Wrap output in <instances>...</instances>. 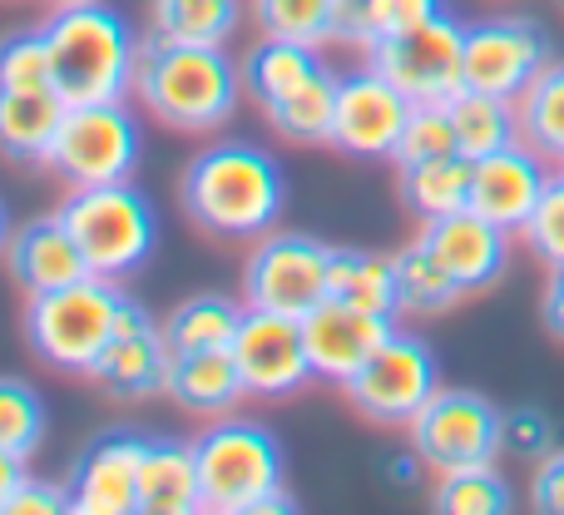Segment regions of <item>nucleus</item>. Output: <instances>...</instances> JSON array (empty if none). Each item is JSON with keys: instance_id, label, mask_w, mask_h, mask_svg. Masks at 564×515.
<instances>
[{"instance_id": "obj_1", "label": "nucleus", "mask_w": 564, "mask_h": 515, "mask_svg": "<svg viewBox=\"0 0 564 515\" xmlns=\"http://www.w3.org/2000/svg\"><path fill=\"white\" fill-rule=\"evenodd\" d=\"M178 199L194 228L224 244H248L278 228L288 204V174L268 149L248 139H218L188 159L178 179Z\"/></svg>"}, {"instance_id": "obj_2", "label": "nucleus", "mask_w": 564, "mask_h": 515, "mask_svg": "<svg viewBox=\"0 0 564 515\" xmlns=\"http://www.w3.org/2000/svg\"><path fill=\"white\" fill-rule=\"evenodd\" d=\"M134 95L159 125L178 135H208L234 119L243 69L228 60L224 45H174L154 35L139 50Z\"/></svg>"}, {"instance_id": "obj_3", "label": "nucleus", "mask_w": 564, "mask_h": 515, "mask_svg": "<svg viewBox=\"0 0 564 515\" xmlns=\"http://www.w3.org/2000/svg\"><path fill=\"white\" fill-rule=\"evenodd\" d=\"M45 45L55 89L65 105L124 99L139 75V35L124 10L89 0V6H55L45 15Z\"/></svg>"}, {"instance_id": "obj_4", "label": "nucleus", "mask_w": 564, "mask_h": 515, "mask_svg": "<svg viewBox=\"0 0 564 515\" xmlns=\"http://www.w3.org/2000/svg\"><path fill=\"white\" fill-rule=\"evenodd\" d=\"M129 292L115 278H85L69 288L40 292L25 308V342L45 367L95 377L105 347L115 342Z\"/></svg>"}, {"instance_id": "obj_5", "label": "nucleus", "mask_w": 564, "mask_h": 515, "mask_svg": "<svg viewBox=\"0 0 564 515\" xmlns=\"http://www.w3.org/2000/svg\"><path fill=\"white\" fill-rule=\"evenodd\" d=\"M59 224L75 234L79 254H85L95 278H134L159 244V214L149 194H139L129 179L119 184H89L69 189V199L55 208Z\"/></svg>"}, {"instance_id": "obj_6", "label": "nucleus", "mask_w": 564, "mask_h": 515, "mask_svg": "<svg viewBox=\"0 0 564 515\" xmlns=\"http://www.w3.org/2000/svg\"><path fill=\"white\" fill-rule=\"evenodd\" d=\"M194 457L204 481V511L218 515H258L288 476L282 441L248 417H218L208 431H198Z\"/></svg>"}, {"instance_id": "obj_7", "label": "nucleus", "mask_w": 564, "mask_h": 515, "mask_svg": "<svg viewBox=\"0 0 564 515\" xmlns=\"http://www.w3.org/2000/svg\"><path fill=\"white\" fill-rule=\"evenodd\" d=\"M144 135L124 99H95V105H69L59 139L50 149V169L69 189L89 184H119L139 169Z\"/></svg>"}, {"instance_id": "obj_8", "label": "nucleus", "mask_w": 564, "mask_h": 515, "mask_svg": "<svg viewBox=\"0 0 564 515\" xmlns=\"http://www.w3.org/2000/svg\"><path fill=\"white\" fill-rule=\"evenodd\" d=\"M411 451L421 457V466L446 476V471L466 466H490L506 451V411L490 397L466 387H441L426 401L416 421L406 427Z\"/></svg>"}, {"instance_id": "obj_9", "label": "nucleus", "mask_w": 564, "mask_h": 515, "mask_svg": "<svg viewBox=\"0 0 564 515\" xmlns=\"http://www.w3.org/2000/svg\"><path fill=\"white\" fill-rule=\"evenodd\" d=\"M367 65L381 69L416 105H446L466 89V25L441 10L426 25L367 45Z\"/></svg>"}, {"instance_id": "obj_10", "label": "nucleus", "mask_w": 564, "mask_h": 515, "mask_svg": "<svg viewBox=\"0 0 564 515\" xmlns=\"http://www.w3.org/2000/svg\"><path fill=\"white\" fill-rule=\"evenodd\" d=\"M441 391L436 352L411 332H391L371 362L347 382V401L377 427H411Z\"/></svg>"}, {"instance_id": "obj_11", "label": "nucleus", "mask_w": 564, "mask_h": 515, "mask_svg": "<svg viewBox=\"0 0 564 515\" xmlns=\"http://www.w3.org/2000/svg\"><path fill=\"white\" fill-rule=\"evenodd\" d=\"M332 288V248L307 234H263L243 262V302L282 318H307Z\"/></svg>"}, {"instance_id": "obj_12", "label": "nucleus", "mask_w": 564, "mask_h": 515, "mask_svg": "<svg viewBox=\"0 0 564 515\" xmlns=\"http://www.w3.org/2000/svg\"><path fill=\"white\" fill-rule=\"evenodd\" d=\"M550 60V35L535 15H490L466 25V89L520 99Z\"/></svg>"}, {"instance_id": "obj_13", "label": "nucleus", "mask_w": 564, "mask_h": 515, "mask_svg": "<svg viewBox=\"0 0 564 515\" xmlns=\"http://www.w3.org/2000/svg\"><path fill=\"white\" fill-rule=\"evenodd\" d=\"M416 99L401 95L381 69H357L337 85V119H332V149L351 159H397V144L411 125Z\"/></svg>"}, {"instance_id": "obj_14", "label": "nucleus", "mask_w": 564, "mask_h": 515, "mask_svg": "<svg viewBox=\"0 0 564 515\" xmlns=\"http://www.w3.org/2000/svg\"><path fill=\"white\" fill-rule=\"evenodd\" d=\"M234 362L243 372L248 397H297L312 382L307 337H302V318H282V312L248 308L234 337Z\"/></svg>"}, {"instance_id": "obj_15", "label": "nucleus", "mask_w": 564, "mask_h": 515, "mask_svg": "<svg viewBox=\"0 0 564 515\" xmlns=\"http://www.w3.org/2000/svg\"><path fill=\"white\" fill-rule=\"evenodd\" d=\"M397 332V318L387 312H367L351 308L341 298H327L302 318V337H307V362H312V382H332L347 387L361 367L371 362V352Z\"/></svg>"}, {"instance_id": "obj_16", "label": "nucleus", "mask_w": 564, "mask_h": 515, "mask_svg": "<svg viewBox=\"0 0 564 515\" xmlns=\"http://www.w3.org/2000/svg\"><path fill=\"white\" fill-rule=\"evenodd\" d=\"M169 357H174V352H169V342H164V322L149 318V308L129 292L115 342L105 347V357H99V367H95V382L119 401L154 397L169 382Z\"/></svg>"}, {"instance_id": "obj_17", "label": "nucleus", "mask_w": 564, "mask_h": 515, "mask_svg": "<svg viewBox=\"0 0 564 515\" xmlns=\"http://www.w3.org/2000/svg\"><path fill=\"white\" fill-rule=\"evenodd\" d=\"M139 461L144 437L134 431H105L79 451L69 471V496L79 515H139Z\"/></svg>"}, {"instance_id": "obj_18", "label": "nucleus", "mask_w": 564, "mask_h": 515, "mask_svg": "<svg viewBox=\"0 0 564 515\" xmlns=\"http://www.w3.org/2000/svg\"><path fill=\"white\" fill-rule=\"evenodd\" d=\"M545 164L550 159L535 154L525 139L500 149V154L476 159V169H470V208L486 214L490 224H500L506 234H520V228L530 224V214H535L545 184H550Z\"/></svg>"}, {"instance_id": "obj_19", "label": "nucleus", "mask_w": 564, "mask_h": 515, "mask_svg": "<svg viewBox=\"0 0 564 515\" xmlns=\"http://www.w3.org/2000/svg\"><path fill=\"white\" fill-rule=\"evenodd\" d=\"M421 238H426L431 254L446 262L451 278L466 292L496 288L510 268V234L500 224H490L486 214H476V208H456L446 218H431Z\"/></svg>"}, {"instance_id": "obj_20", "label": "nucleus", "mask_w": 564, "mask_h": 515, "mask_svg": "<svg viewBox=\"0 0 564 515\" xmlns=\"http://www.w3.org/2000/svg\"><path fill=\"white\" fill-rule=\"evenodd\" d=\"M6 272L25 298H40V292H55V288H69V282L95 278L85 254H79L75 234L59 224V214L15 228V238H10V248H6Z\"/></svg>"}, {"instance_id": "obj_21", "label": "nucleus", "mask_w": 564, "mask_h": 515, "mask_svg": "<svg viewBox=\"0 0 564 515\" xmlns=\"http://www.w3.org/2000/svg\"><path fill=\"white\" fill-rule=\"evenodd\" d=\"M194 511H204V481H198L194 441L144 437L139 515H194Z\"/></svg>"}, {"instance_id": "obj_22", "label": "nucleus", "mask_w": 564, "mask_h": 515, "mask_svg": "<svg viewBox=\"0 0 564 515\" xmlns=\"http://www.w3.org/2000/svg\"><path fill=\"white\" fill-rule=\"evenodd\" d=\"M169 401L198 417H228L238 397H248L243 372L234 362V347H204V352H174L169 357Z\"/></svg>"}, {"instance_id": "obj_23", "label": "nucleus", "mask_w": 564, "mask_h": 515, "mask_svg": "<svg viewBox=\"0 0 564 515\" xmlns=\"http://www.w3.org/2000/svg\"><path fill=\"white\" fill-rule=\"evenodd\" d=\"M59 89H0V159L10 164H50V149L65 125Z\"/></svg>"}, {"instance_id": "obj_24", "label": "nucleus", "mask_w": 564, "mask_h": 515, "mask_svg": "<svg viewBox=\"0 0 564 515\" xmlns=\"http://www.w3.org/2000/svg\"><path fill=\"white\" fill-rule=\"evenodd\" d=\"M243 89L258 99V109L288 99L292 89H302L307 79H317L327 69V60L317 55V45H297V40L263 35V45H253L243 55Z\"/></svg>"}, {"instance_id": "obj_25", "label": "nucleus", "mask_w": 564, "mask_h": 515, "mask_svg": "<svg viewBox=\"0 0 564 515\" xmlns=\"http://www.w3.org/2000/svg\"><path fill=\"white\" fill-rule=\"evenodd\" d=\"M446 109H451V125H456V149L470 159V164L520 144V105L516 99L460 89L456 99H446Z\"/></svg>"}, {"instance_id": "obj_26", "label": "nucleus", "mask_w": 564, "mask_h": 515, "mask_svg": "<svg viewBox=\"0 0 564 515\" xmlns=\"http://www.w3.org/2000/svg\"><path fill=\"white\" fill-rule=\"evenodd\" d=\"M470 159L466 154H446V159H431V164H411L397 169L401 174V204L431 224V218H446L456 208H470Z\"/></svg>"}, {"instance_id": "obj_27", "label": "nucleus", "mask_w": 564, "mask_h": 515, "mask_svg": "<svg viewBox=\"0 0 564 515\" xmlns=\"http://www.w3.org/2000/svg\"><path fill=\"white\" fill-rule=\"evenodd\" d=\"M327 298H341L351 308L367 312H387L397 318V262L387 254H371V248H332V288Z\"/></svg>"}, {"instance_id": "obj_28", "label": "nucleus", "mask_w": 564, "mask_h": 515, "mask_svg": "<svg viewBox=\"0 0 564 515\" xmlns=\"http://www.w3.org/2000/svg\"><path fill=\"white\" fill-rule=\"evenodd\" d=\"M391 262H397V302H401V312L431 318V312H451L460 298H466V288L451 278L446 262L431 254L426 238H416V244L397 248V254H391Z\"/></svg>"}, {"instance_id": "obj_29", "label": "nucleus", "mask_w": 564, "mask_h": 515, "mask_svg": "<svg viewBox=\"0 0 564 515\" xmlns=\"http://www.w3.org/2000/svg\"><path fill=\"white\" fill-rule=\"evenodd\" d=\"M337 69H322L317 79H307L302 89H292L288 99L268 105V125L278 129L288 144H332V119H337Z\"/></svg>"}, {"instance_id": "obj_30", "label": "nucleus", "mask_w": 564, "mask_h": 515, "mask_svg": "<svg viewBox=\"0 0 564 515\" xmlns=\"http://www.w3.org/2000/svg\"><path fill=\"white\" fill-rule=\"evenodd\" d=\"M248 308H238L224 292H194L164 318V342L169 352H204V347H234L238 322Z\"/></svg>"}, {"instance_id": "obj_31", "label": "nucleus", "mask_w": 564, "mask_h": 515, "mask_svg": "<svg viewBox=\"0 0 564 515\" xmlns=\"http://www.w3.org/2000/svg\"><path fill=\"white\" fill-rule=\"evenodd\" d=\"M154 35L174 45H228L243 20L238 0H154Z\"/></svg>"}, {"instance_id": "obj_32", "label": "nucleus", "mask_w": 564, "mask_h": 515, "mask_svg": "<svg viewBox=\"0 0 564 515\" xmlns=\"http://www.w3.org/2000/svg\"><path fill=\"white\" fill-rule=\"evenodd\" d=\"M516 105H520V139L535 154H545L550 164L564 169V60H550Z\"/></svg>"}, {"instance_id": "obj_33", "label": "nucleus", "mask_w": 564, "mask_h": 515, "mask_svg": "<svg viewBox=\"0 0 564 515\" xmlns=\"http://www.w3.org/2000/svg\"><path fill=\"white\" fill-rule=\"evenodd\" d=\"M341 10H347V0H253L258 30L278 40H297V45L341 40Z\"/></svg>"}, {"instance_id": "obj_34", "label": "nucleus", "mask_w": 564, "mask_h": 515, "mask_svg": "<svg viewBox=\"0 0 564 515\" xmlns=\"http://www.w3.org/2000/svg\"><path fill=\"white\" fill-rule=\"evenodd\" d=\"M441 10H446V0H347V10H341V40L377 45L387 35L426 25Z\"/></svg>"}, {"instance_id": "obj_35", "label": "nucleus", "mask_w": 564, "mask_h": 515, "mask_svg": "<svg viewBox=\"0 0 564 515\" xmlns=\"http://www.w3.org/2000/svg\"><path fill=\"white\" fill-rule=\"evenodd\" d=\"M431 506L446 515H506V511H516V491H510V481L490 461V466L446 471Z\"/></svg>"}, {"instance_id": "obj_36", "label": "nucleus", "mask_w": 564, "mask_h": 515, "mask_svg": "<svg viewBox=\"0 0 564 515\" xmlns=\"http://www.w3.org/2000/svg\"><path fill=\"white\" fill-rule=\"evenodd\" d=\"M45 431L50 417L40 391L20 377H0V447L30 461L40 451V441H45Z\"/></svg>"}, {"instance_id": "obj_37", "label": "nucleus", "mask_w": 564, "mask_h": 515, "mask_svg": "<svg viewBox=\"0 0 564 515\" xmlns=\"http://www.w3.org/2000/svg\"><path fill=\"white\" fill-rule=\"evenodd\" d=\"M0 89H55L45 30H10L0 35Z\"/></svg>"}, {"instance_id": "obj_38", "label": "nucleus", "mask_w": 564, "mask_h": 515, "mask_svg": "<svg viewBox=\"0 0 564 515\" xmlns=\"http://www.w3.org/2000/svg\"><path fill=\"white\" fill-rule=\"evenodd\" d=\"M446 154H460L456 149V125H451V109L446 105H416L411 109V125L397 144V169H411V164H431V159H446Z\"/></svg>"}, {"instance_id": "obj_39", "label": "nucleus", "mask_w": 564, "mask_h": 515, "mask_svg": "<svg viewBox=\"0 0 564 515\" xmlns=\"http://www.w3.org/2000/svg\"><path fill=\"white\" fill-rule=\"evenodd\" d=\"M530 244V254L540 262H550V268H564V169L560 174H550L545 194H540L535 214H530V224L520 228Z\"/></svg>"}, {"instance_id": "obj_40", "label": "nucleus", "mask_w": 564, "mask_h": 515, "mask_svg": "<svg viewBox=\"0 0 564 515\" xmlns=\"http://www.w3.org/2000/svg\"><path fill=\"white\" fill-rule=\"evenodd\" d=\"M506 451H516V457H550L555 451V427H550V417L540 407H516L506 411Z\"/></svg>"}, {"instance_id": "obj_41", "label": "nucleus", "mask_w": 564, "mask_h": 515, "mask_svg": "<svg viewBox=\"0 0 564 515\" xmlns=\"http://www.w3.org/2000/svg\"><path fill=\"white\" fill-rule=\"evenodd\" d=\"M75 511V496L59 481H40L25 471V481L15 486V496L6 501V515H65Z\"/></svg>"}, {"instance_id": "obj_42", "label": "nucleus", "mask_w": 564, "mask_h": 515, "mask_svg": "<svg viewBox=\"0 0 564 515\" xmlns=\"http://www.w3.org/2000/svg\"><path fill=\"white\" fill-rule=\"evenodd\" d=\"M530 506L545 515H564V447L540 457L535 481H530Z\"/></svg>"}, {"instance_id": "obj_43", "label": "nucleus", "mask_w": 564, "mask_h": 515, "mask_svg": "<svg viewBox=\"0 0 564 515\" xmlns=\"http://www.w3.org/2000/svg\"><path fill=\"white\" fill-rule=\"evenodd\" d=\"M20 481H25V457H15V451L0 447V515H6V501L15 496Z\"/></svg>"}, {"instance_id": "obj_44", "label": "nucleus", "mask_w": 564, "mask_h": 515, "mask_svg": "<svg viewBox=\"0 0 564 515\" xmlns=\"http://www.w3.org/2000/svg\"><path fill=\"white\" fill-rule=\"evenodd\" d=\"M545 328L564 342V268H555V278L545 288Z\"/></svg>"}, {"instance_id": "obj_45", "label": "nucleus", "mask_w": 564, "mask_h": 515, "mask_svg": "<svg viewBox=\"0 0 564 515\" xmlns=\"http://www.w3.org/2000/svg\"><path fill=\"white\" fill-rule=\"evenodd\" d=\"M10 238H15V228H10V208H6V204H0V258H6Z\"/></svg>"}, {"instance_id": "obj_46", "label": "nucleus", "mask_w": 564, "mask_h": 515, "mask_svg": "<svg viewBox=\"0 0 564 515\" xmlns=\"http://www.w3.org/2000/svg\"><path fill=\"white\" fill-rule=\"evenodd\" d=\"M50 6H89V0H50Z\"/></svg>"}]
</instances>
